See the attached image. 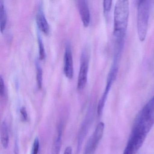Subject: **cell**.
<instances>
[{"label": "cell", "instance_id": "6da1fadb", "mask_svg": "<svg viewBox=\"0 0 154 154\" xmlns=\"http://www.w3.org/2000/svg\"><path fill=\"white\" fill-rule=\"evenodd\" d=\"M129 13V2L127 0L118 1L114 11V35L119 38L123 37L127 30Z\"/></svg>", "mask_w": 154, "mask_h": 154}, {"label": "cell", "instance_id": "7a4b0ae2", "mask_svg": "<svg viewBox=\"0 0 154 154\" xmlns=\"http://www.w3.org/2000/svg\"><path fill=\"white\" fill-rule=\"evenodd\" d=\"M149 2L141 1L138 4L137 28L139 38L141 42L146 36L149 16Z\"/></svg>", "mask_w": 154, "mask_h": 154}, {"label": "cell", "instance_id": "3957f363", "mask_svg": "<svg viewBox=\"0 0 154 154\" xmlns=\"http://www.w3.org/2000/svg\"><path fill=\"white\" fill-rule=\"evenodd\" d=\"M150 131L154 125V96L140 111L134 122Z\"/></svg>", "mask_w": 154, "mask_h": 154}, {"label": "cell", "instance_id": "277c9868", "mask_svg": "<svg viewBox=\"0 0 154 154\" xmlns=\"http://www.w3.org/2000/svg\"><path fill=\"white\" fill-rule=\"evenodd\" d=\"M86 49L84 50L81 57V65L77 80V89L82 91L85 87L87 81L89 68V53Z\"/></svg>", "mask_w": 154, "mask_h": 154}, {"label": "cell", "instance_id": "5b68a950", "mask_svg": "<svg viewBox=\"0 0 154 154\" xmlns=\"http://www.w3.org/2000/svg\"><path fill=\"white\" fill-rule=\"evenodd\" d=\"M104 129L103 122L98 123L92 137L88 140L85 150V154H94L100 140L103 136Z\"/></svg>", "mask_w": 154, "mask_h": 154}, {"label": "cell", "instance_id": "8992f818", "mask_svg": "<svg viewBox=\"0 0 154 154\" xmlns=\"http://www.w3.org/2000/svg\"><path fill=\"white\" fill-rule=\"evenodd\" d=\"M117 73V68L116 66H113L109 73L108 80H107V85H106V88L104 90V92L98 103V107H97V114L99 117H100L102 114L105 105L108 94L113 81L116 78Z\"/></svg>", "mask_w": 154, "mask_h": 154}, {"label": "cell", "instance_id": "52a82bcc", "mask_svg": "<svg viewBox=\"0 0 154 154\" xmlns=\"http://www.w3.org/2000/svg\"><path fill=\"white\" fill-rule=\"evenodd\" d=\"M64 72L66 76L69 78H73L74 75L73 62L71 46L69 43L66 45L64 56Z\"/></svg>", "mask_w": 154, "mask_h": 154}, {"label": "cell", "instance_id": "ba28073f", "mask_svg": "<svg viewBox=\"0 0 154 154\" xmlns=\"http://www.w3.org/2000/svg\"><path fill=\"white\" fill-rule=\"evenodd\" d=\"M77 7L84 26L87 27L90 22V12L87 2L80 0L77 2Z\"/></svg>", "mask_w": 154, "mask_h": 154}, {"label": "cell", "instance_id": "9c48e42d", "mask_svg": "<svg viewBox=\"0 0 154 154\" xmlns=\"http://www.w3.org/2000/svg\"><path fill=\"white\" fill-rule=\"evenodd\" d=\"M36 20L38 28L46 35H48L50 32L49 25L41 8H39L37 11Z\"/></svg>", "mask_w": 154, "mask_h": 154}, {"label": "cell", "instance_id": "30bf717a", "mask_svg": "<svg viewBox=\"0 0 154 154\" xmlns=\"http://www.w3.org/2000/svg\"><path fill=\"white\" fill-rule=\"evenodd\" d=\"M91 112L89 113V115H88V118H86V119L84 122L83 124L82 125L81 127V129L79 131V135H78V146H77V151H80L82 147V144L83 141L86 136V133L88 131V129H89V126H90V122H91Z\"/></svg>", "mask_w": 154, "mask_h": 154}, {"label": "cell", "instance_id": "8fae6325", "mask_svg": "<svg viewBox=\"0 0 154 154\" xmlns=\"http://www.w3.org/2000/svg\"><path fill=\"white\" fill-rule=\"evenodd\" d=\"M1 140L3 148L4 149L8 148L9 143V136L8 125L5 121H3L1 125Z\"/></svg>", "mask_w": 154, "mask_h": 154}, {"label": "cell", "instance_id": "7c38bea8", "mask_svg": "<svg viewBox=\"0 0 154 154\" xmlns=\"http://www.w3.org/2000/svg\"><path fill=\"white\" fill-rule=\"evenodd\" d=\"M7 24V12L3 1L0 0V27L2 33L5 30Z\"/></svg>", "mask_w": 154, "mask_h": 154}, {"label": "cell", "instance_id": "4fadbf2b", "mask_svg": "<svg viewBox=\"0 0 154 154\" xmlns=\"http://www.w3.org/2000/svg\"><path fill=\"white\" fill-rule=\"evenodd\" d=\"M62 146L61 131H58V135L55 140L52 148V154H59Z\"/></svg>", "mask_w": 154, "mask_h": 154}, {"label": "cell", "instance_id": "5bb4252c", "mask_svg": "<svg viewBox=\"0 0 154 154\" xmlns=\"http://www.w3.org/2000/svg\"><path fill=\"white\" fill-rule=\"evenodd\" d=\"M36 76L38 86L39 89H41L43 81V71L41 67L38 64H37Z\"/></svg>", "mask_w": 154, "mask_h": 154}, {"label": "cell", "instance_id": "9a60e30c", "mask_svg": "<svg viewBox=\"0 0 154 154\" xmlns=\"http://www.w3.org/2000/svg\"><path fill=\"white\" fill-rule=\"evenodd\" d=\"M38 45H39V57L40 60H43L45 57V51L43 41L40 36H38Z\"/></svg>", "mask_w": 154, "mask_h": 154}, {"label": "cell", "instance_id": "2e32d148", "mask_svg": "<svg viewBox=\"0 0 154 154\" xmlns=\"http://www.w3.org/2000/svg\"><path fill=\"white\" fill-rule=\"evenodd\" d=\"M39 148V141L38 138L36 137L33 143L31 154H38Z\"/></svg>", "mask_w": 154, "mask_h": 154}, {"label": "cell", "instance_id": "e0dca14e", "mask_svg": "<svg viewBox=\"0 0 154 154\" xmlns=\"http://www.w3.org/2000/svg\"><path fill=\"white\" fill-rule=\"evenodd\" d=\"M6 87L2 75L0 76V95L2 97H5L6 96Z\"/></svg>", "mask_w": 154, "mask_h": 154}, {"label": "cell", "instance_id": "ac0fdd59", "mask_svg": "<svg viewBox=\"0 0 154 154\" xmlns=\"http://www.w3.org/2000/svg\"><path fill=\"white\" fill-rule=\"evenodd\" d=\"M112 5V1H104L103 2V11L104 13L108 14L111 8Z\"/></svg>", "mask_w": 154, "mask_h": 154}, {"label": "cell", "instance_id": "d6986e66", "mask_svg": "<svg viewBox=\"0 0 154 154\" xmlns=\"http://www.w3.org/2000/svg\"><path fill=\"white\" fill-rule=\"evenodd\" d=\"M20 112L22 120L25 122L27 121L28 119V116L26 108L25 107H22L20 109Z\"/></svg>", "mask_w": 154, "mask_h": 154}, {"label": "cell", "instance_id": "ffe728a7", "mask_svg": "<svg viewBox=\"0 0 154 154\" xmlns=\"http://www.w3.org/2000/svg\"><path fill=\"white\" fill-rule=\"evenodd\" d=\"M72 148L71 146H67L65 150L64 154H72Z\"/></svg>", "mask_w": 154, "mask_h": 154}]
</instances>
